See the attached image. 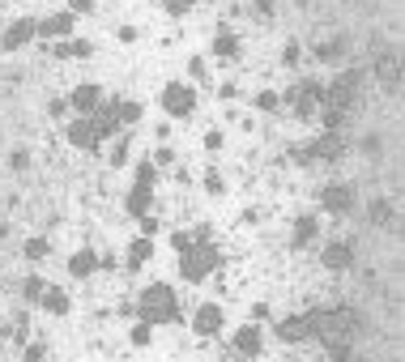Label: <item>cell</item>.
Returning <instances> with one entry per match:
<instances>
[{"mask_svg": "<svg viewBox=\"0 0 405 362\" xmlns=\"http://www.w3.org/2000/svg\"><path fill=\"white\" fill-rule=\"evenodd\" d=\"M363 329H367V320H363V312L359 307H312V337H320V346H325V354L333 362H350L354 358V341L363 337Z\"/></svg>", "mask_w": 405, "mask_h": 362, "instance_id": "cell-1", "label": "cell"}, {"mask_svg": "<svg viewBox=\"0 0 405 362\" xmlns=\"http://www.w3.org/2000/svg\"><path fill=\"white\" fill-rule=\"evenodd\" d=\"M171 247H175V252H188V247H192V235L175 230V235H171Z\"/></svg>", "mask_w": 405, "mask_h": 362, "instance_id": "cell-37", "label": "cell"}, {"mask_svg": "<svg viewBox=\"0 0 405 362\" xmlns=\"http://www.w3.org/2000/svg\"><path fill=\"white\" fill-rule=\"evenodd\" d=\"M38 307H43L47 316H68V294H64V290H56V286H47V290H43V299H38Z\"/></svg>", "mask_w": 405, "mask_h": 362, "instance_id": "cell-18", "label": "cell"}, {"mask_svg": "<svg viewBox=\"0 0 405 362\" xmlns=\"http://www.w3.org/2000/svg\"><path fill=\"white\" fill-rule=\"evenodd\" d=\"M128 337H132V346H149V337H154V324H145V320H141V324H132V333H128Z\"/></svg>", "mask_w": 405, "mask_h": 362, "instance_id": "cell-29", "label": "cell"}, {"mask_svg": "<svg viewBox=\"0 0 405 362\" xmlns=\"http://www.w3.org/2000/svg\"><path fill=\"white\" fill-rule=\"evenodd\" d=\"M278 341H286V346L312 341V312H295V316L278 320Z\"/></svg>", "mask_w": 405, "mask_h": 362, "instance_id": "cell-10", "label": "cell"}, {"mask_svg": "<svg viewBox=\"0 0 405 362\" xmlns=\"http://www.w3.org/2000/svg\"><path fill=\"white\" fill-rule=\"evenodd\" d=\"M320 265H325L329 273H346V269L354 265V239H333V243H325Z\"/></svg>", "mask_w": 405, "mask_h": 362, "instance_id": "cell-9", "label": "cell"}, {"mask_svg": "<svg viewBox=\"0 0 405 362\" xmlns=\"http://www.w3.org/2000/svg\"><path fill=\"white\" fill-rule=\"evenodd\" d=\"M192 4H196V0H162V9H167V13H175V17H184Z\"/></svg>", "mask_w": 405, "mask_h": 362, "instance_id": "cell-32", "label": "cell"}, {"mask_svg": "<svg viewBox=\"0 0 405 362\" xmlns=\"http://www.w3.org/2000/svg\"><path fill=\"white\" fill-rule=\"evenodd\" d=\"M68 4H73L68 13H90V9H94V0H68Z\"/></svg>", "mask_w": 405, "mask_h": 362, "instance_id": "cell-42", "label": "cell"}, {"mask_svg": "<svg viewBox=\"0 0 405 362\" xmlns=\"http://www.w3.org/2000/svg\"><path fill=\"white\" fill-rule=\"evenodd\" d=\"M256 13H261V17H269V13H273V0H256Z\"/></svg>", "mask_w": 405, "mask_h": 362, "instance_id": "cell-43", "label": "cell"}, {"mask_svg": "<svg viewBox=\"0 0 405 362\" xmlns=\"http://www.w3.org/2000/svg\"><path fill=\"white\" fill-rule=\"evenodd\" d=\"M316 235H320V222L303 213V218H295V230H290V247H299V252H303V247H312V239H316Z\"/></svg>", "mask_w": 405, "mask_h": 362, "instance_id": "cell-16", "label": "cell"}, {"mask_svg": "<svg viewBox=\"0 0 405 362\" xmlns=\"http://www.w3.org/2000/svg\"><path fill=\"white\" fill-rule=\"evenodd\" d=\"M205 149H222V132H218V128L205 132Z\"/></svg>", "mask_w": 405, "mask_h": 362, "instance_id": "cell-41", "label": "cell"}, {"mask_svg": "<svg viewBox=\"0 0 405 362\" xmlns=\"http://www.w3.org/2000/svg\"><path fill=\"white\" fill-rule=\"evenodd\" d=\"M21 252H26V260H34V265H38V260H47L51 243H47V239H26V247H21Z\"/></svg>", "mask_w": 405, "mask_h": 362, "instance_id": "cell-27", "label": "cell"}, {"mask_svg": "<svg viewBox=\"0 0 405 362\" xmlns=\"http://www.w3.org/2000/svg\"><path fill=\"white\" fill-rule=\"evenodd\" d=\"M214 51H218L222 60H235V55H239V38H235L231 30H222V34L214 38Z\"/></svg>", "mask_w": 405, "mask_h": 362, "instance_id": "cell-24", "label": "cell"}, {"mask_svg": "<svg viewBox=\"0 0 405 362\" xmlns=\"http://www.w3.org/2000/svg\"><path fill=\"white\" fill-rule=\"evenodd\" d=\"M367 222H372V226H393V201L376 196V201L367 205Z\"/></svg>", "mask_w": 405, "mask_h": 362, "instance_id": "cell-21", "label": "cell"}, {"mask_svg": "<svg viewBox=\"0 0 405 362\" xmlns=\"http://www.w3.org/2000/svg\"><path fill=\"white\" fill-rule=\"evenodd\" d=\"M64 102H68L77 115H94V111L102 107V85H94V81H81V85H77V90H73Z\"/></svg>", "mask_w": 405, "mask_h": 362, "instance_id": "cell-12", "label": "cell"}, {"mask_svg": "<svg viewBox=\"0 0 405 362\" xmlns=\"http://www.w3.org/2000/svg\"><path fill=\"white\" fill-rule=\"evenodd\" d=\"M307 158L312 162H337V158H346V137L342 132H320L307 145Z\"/></svg>", "mask_w": 405, "mask_h": 362, "instance_id": "cell-8", "label": "cell"}, {"mask_svg": "<svg viewBox=\"0 0 405 362\" xmlns=\"http://www.w3.org/2000/svg\"><path fill=\"white\" fill-rule=\"evenodd\" d=\"M9 162H13V171H26V166H30V154H26V149H13Z\"/></svg>", "mask_w": 405, "mask_h": 362, "instance_id": "cell-39", "label": "cell"}, {"mask_svg": "<svg viewBox=\"0 0 405 362\" xmlns=\"http://www.w3.org/2000/svg\"><path fill=\"white\" fill-rule=\"evenodd\" d=\"M30 38H34V17H17V21L0 34V47H4V51H21Z\"/></svg>", "mask_w": 405, "mask_h": 362, "instance_id": "cell-13", "label": "cell"}, {"mask_svg": "<svg viewBox=\"0 0 405 362\" xmlns=\"http://www.w3.org/2000/svg\"><path fill=\"white\" fill-rule=\"evenodd\" d=\"M47 358V346H43V341H30V346H26V362H43Z\"/></svg>", "mask_w": 405, "mask_h": 362, "instance_id": "cell-33", "label": "cell"}, {"mask_svg": "<svg viewBox=\"0 0 405 362\" xmlns=\"http://www.w3.org/2000/svg\"><path fill=\"white\" fill-rule=\"evenodd\" d=\"M282 60L295 68V64H299V43H286V55H282Z\"/></svg>", "mask_w": 405, "mask_h": 362, "instance_id": "cell-40", "label": "cell"}, {"mask_svg": "<svg viewBox=\"0 0 405 362\" xmlns=\"http://www.w3.org/2000/svg\"><path fill=\"white\" fill-rule=\"evenodd\" d=\"M346 55V38L342 34H333V38H325L320 47H316V60H325V64H337Z\"/></svg>", "mask_w": 405, "mask_h": 362, "instance_id": "cell-20", "label": "cell"}, {"mask_svg": "<svg viewBox=\"0 0 405 362\" xmlns=\"http://www.w3.org/2000/svg\"><path fill=\"white\" fill-rule=\"evenodd\" d=\"M192 329H196L201 337H214V333H222V307H218V303H205V307H196V320H192Z\"/></svg>", "mask_w": 405, "mask_h": 362, "instance_id": "cell-15", "label": "cell"}, {"mask_svg": "<svg viewBox=\"0 0 405 362\" xmlns=\"http://www.w3.org/2000/svg\"><path fill=\"white\" fill-rule=\"evenodd\" d=\"M235 350H239L243 358H256V354H261V329H256V324H243V329L235 333Z\"/></svg>", "mask_w": 405, "mask_h": 362, "instance_id": "cell-17", "label": "cell"}, {"mask_svg": "<svg viewBox=\"0 0 405 362\" xmlns=\"http://www.w3.org/2000/svg\"><path fill=\"white\" fill-rule=\"evenodd\" d=\"M149 205H154V188H137V183H132V192H128V213H132V218H145Z\"/></svg>", "mask_w": 405, "mask_h": 362, "instance_id": "cell-19", "label": "cell"}, {"mask_svg": "<svg viewBox=\"0 0 405 362\" xmlns=\"http://www.w3.org/2000/svg\"><path fill=\"white\" fill-rule=\"evenodd\" d=\"M68 141L77 145V149H85V154H98V132H94V124H90V115H81V119H73L68 124Z\"/></svg>", "mask_w": 405, "mask_h": 362, "instance_id": "cell-14", "label": "cell"}, {"mask_svg": "<svg viewBox=\"0 0 405 362\" xmlns=\"http://www.w3.org/2000/svg\"><path fill=\"white\" fill-rule=\"evenodd\" d=\"M149 256H154V243H149V235H145V239H132V243H128V269H141Z\"/></svg>", "mask_w": 405, "mask_h": 362, "instance_id": "cell-23", "label": "cell"}, {"mask_svg": "<svg viewBox=\"0 0 405 362\" xmlns=\"http://www.w3.org/2000/svg\"><path fill=\"white\" fill-rule=\"evenodd\" d=\"M205 192H214V196H218V192H226V188H222V175H218V171H205Z\"/></svg>", "mask_w": 405, "mask_h": 362, "instance_id": "cell-34", "label": "cell"}, {"mask_svg": "<svg viewBox=\"0 0 405 362\" xmlns=\"http://www.w3.org/2000/svg\"><path fill=\"white\" fill-rule=\"evenodd\" d=\"M115 115H120V124H137V119H141V102L120 98V102H115Z\"/></svg>", "mask_w": 405, "mask_h": 362, "instance_id": "cell-25", "label": "cell"}, {"mask_svg": "<svg viewBox=\"0 0 405 362\" xmlns=\"http://www.w3.org/2000/svg\"><path fill=\"white\" fill-rule=\"evenodd\" d=\"M354 205H359V192H354V183H346V179H333V183H325V188H320V209H325V213H333V218H346V213H354Z\"/></svg>", "mask_w": 405, "mask_h": 362, "instance_id": "cell-5", "label": "cell"}, {"mask_svg": "<svg viewBox=\"0 0 405 362\" xmlns=\"http://www.w3.org/2000/svg\"><path fill=\"white\" fill-rule=\"evenodd\" d=\"M380 149H384V141H380L376 132H372V137H363V154H372V158H376Z\"/></svg>", "mask_w": 405, "mask_h": 362, "instance_id": "cell-36", "label": "cell"}, {"mask_svg": "<svg viewBox=\"0 0 405 362\" xmlns=\"http://www.w3.org/2000/svg\"><path fill=\"white\" fill-rule=\"evenodd\" d=\"M372 73H376V81L393 94L397 85H401V60H397V51L393 47H380L376 51V64H372Z\"/></svg>", "mask_w": 405, "mask_h": 362, "instance_id": "cell-7", "label": "cell"}, {"mask_svg": "<svg viewBox=\"0 0 405 362\" xmlns=\"http://www.w3.org/2000/svg\"><path fill=\"white\" fill-rule=\"evenodd\" d=\"M94 269H98V256H94L90 247H81V252L68 260V273H73V277H90Z\"/></svg>", "mask_w": 405, "mask_h": 362, "instance_id": "cell-22", "label": "cell"}, {"mask_svg": "<svg viewBox=\"0 0 405 362\" xmlns=\"http://www.w3.org/2000/svg\"><path fill=\"white\" fill-rule=\"evenodd\" d=\"M43 290H47V282H43V277H26V282H21V299H26L30 307L43 299Z\"/></svg>", "mask_w": 405, "mask_h": 362, "instance_id": "cell-26", "label": "cell"}, {"mask_svg": "<svg viewBox=\"0 0 405 362\" xmlns=\"http://www.w3.org/2000/svg\"><path fill=\"white\" fill-rule=\"evenodd\" d=\"M51 55H56V60H73V47H68V38H60V43L51 47Z\"/></svg>", "mask_w": 405, "mask_h": 362, "instance_id": "cell-38", "label": "cell"}, {"mask_svg": "<svg viewBox=\"0 0 405 362\" xmlns=\"http://www.w3.org/2000/svg\"><path fill=\"white\" fill-rule=\"evenodd\" d=\"M68 47H73V55H77V60H85V55L94 51V47L85 43V38H68Z\"/></svg>", "mask_w": 405, "mask_h": 362, "instance_id": "cell-35", "label": "cell"}, {"mask_svg": "<svg viewBox=\"0 0 405 362\" xmlns=\"http://www.w3.org/2000/svg\"><path fill=\"white\" fill-rule=\"evenodd\" d=\"M218 269V247L214 243H192L188 252H179V273L188 282H205Z\"/></svg>", "mask_w": 405, "mask_h": 362, "instance_id": "cell-3", "label": "cell"}, {"mask_svg": "<svg viewBox=\"0 0 405 362\" xmlns=\"http://www.w3.org/2000/svg\"><path fill=\"white\" fill-rule=\"evenodd\" d=\"M137 312H141L145 324H179V299H175V290L162 286V282H154V286L141 290Z\"/></svg>", "mask_w": 405, "mask_h": 362, "instance_id": "cell-2", "label": "cell"}, {"mask_svg": "<svg viewBox=\"0 0 405 362\" xmlns=\"http://www.w3.org/2000/svg\"><path fill=\"white\" fill-rule=\"evenodd\" d=\"M154 179H158L154 162H137V188H154Z\"/></svg>", "mask_w": 405, "mask_h": 362, "instance_id": "cell-28", "label": "cell"}, {"mask_svg": "<svg viewBox=\"0 0 405 362\" xmlns=\"http://www.w3.org/2000/svg\"><path fill=\"white\" fill-rule=\"evenodd\" d=\"M162 111L175 115V119H188V115L196 111V94H192L188 85H179V81H171V85L162 90Z\"/></svg>", "mask_w": 405, "mask_h": 362, "instance_id": "cell-6", "label": "cell"}, {"mask_svg": "<svg viewBox=\"0 0 405 362\" xmlns=\"http://www.w3.org/2000/svg\"><path fill=\"white\" fill-rule=\"evenodd\" d=\"M256 107H261V111H278V107H282V98H278L273 90H261V94H256Z\"/></svg>", "mask_w": 405, "mask_h": 362, "instance_id": "cell-30", "label": "cell"}, {"mask_svg": "<svg viewBox=\"0 0 405 362\" xmlns=\"http://www.w3.org/2000/svg\"><path fill=\"white\" fill-rule=\"evenodd\" d=\"M77 13H51L43 21H34V38H73Z\"/></svg>", "mask_w": 405, "mask_h": 362, "instance_id": "cell-11", "label": "cell"}, {"mask_svg": "<svg viewBox=\"0 0 405 362\" xmlns=\"http://www.w3.org/2000/svg\"><path fill=\"white\" fill-rule=\"evenodd\" d=\"M320 94H325V85L303 77V81H295V85L286 90V98H282V102H286V107H290L299 119H312V115L320 111Z\"/></svg>", "mask_w": 405, "mask_h": 362, "instance_id": "cell-4", "label": "cell"}, {"mask_svg": "<svg viewBox=\"0 0 405 362\" xmlns=\"http://www.w3.org/2000/svg\"><path fill=\"white\" fill-rule=\"evenodd\" d=\"M124 162H128V137H120L111 149V166H124Z\"/></svg>", "mask_w": 405, "mask_h": 362, "instance_id": "cell-31", "label": "cell"}]
</instances>
